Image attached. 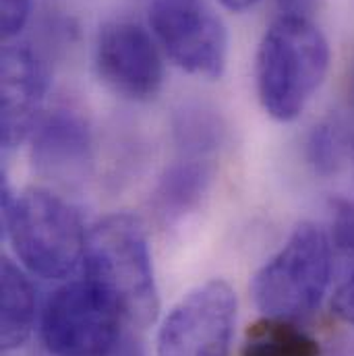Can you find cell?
<instances>
[{
    "mask_svg": "<svg viewBox=\"0 0 354 356\" xmlns=\"http://www.w3.org/2000/svg\"><path fill=\"white\" fill-rule=\"evenodd\" d=\"M332 275V245L315 224H300L288 243L262 267L251 294L267 317L296 321L309 317L325 296Z\"/></svg>",
    "mask_w": 354,
    "mask_h": 356,
    "instance_id": "cell-4",
    "label": "cell"
},
{
    "mask_svg": "<svg viewBox=\"0 0 354 356\" xmlns=\"http://www.w3.org/2000/svg\"><path fill=\"white\" fill-rule=\"evenodd\" d=\"M48 89V71L27 46H6L2 52L0 135L2 147L15 149L35 129V116Z\"/></svg>",
    "mask_w": 354,
    "mask_h": 356,
    "instance_id": "cell-9",
    "label": "cell"
},
{
    "mask_svg": "<svg viewBox=\"0 0 354 356\" xmlns=\"http://www.w3.org/2000/svg\"><path fill=\"white\" fill-rule=\"evenodd\" d=\"M175 133L180 149L186 156L205 158L209 152L222 145L226 129L222 124V118L214 110L191 104L177 114Z\"/></svg>",
    "mask_w": 354,
    "mask_h": 356,
    "instance_id": "cell-14",
    "label": "cell"
},
{
    "mask_svg": "<svg viewBox=\"0 0 354 356\" xmlns=\"http://www.w3.org/2000/svg\"><path fill=\"white\" fill-rule=\"evenodd\" d=\"M214 180V166L205 158L186 156L166 168L152 193V207L164 224H177L197 211Z\"/></svg>",
    "mask_w": 354,
    "mask_h": 356,
    "instance_id": "cell-11",
    "label": "cell"
},
{
    "mask_svg": "<svg viewBox=\"0 0 354 356\" xmlns=\"http://www.w3.org/2000/svg\"><path fill=\"white\" fill-rule=\"evenodd\" d=\"M150 25L182 71L205 79L224 73L228 33L207 0H152Z\"/></svg>",
    "mask_w": 354,
    "mask_h": 356,
    "instance_id": "cell-6",
    "label": "cell"
},
{
    "mask_svg": "<svg viewBox=\"0 0 354 356\" xmlns=\"http://www.w3.org/2000/svg\"><path fill=\"white\" fill-rule=\"evenodd\" d=\"M4 230L13 251L29 271L58 280L71 275L86 257L88 234L79 213L46 188L2 193Z\"/></svg>",
    "mask_w": 354,
    "mask_h": 356,
    "instance_id": "cell-3",
    "label": "cell"
},
{
    "mask_svg": "<svg viewBox=\"0 0 354 356\" xmlns=\"http://www.w3.org/2000/svg\"><path fill=\"white\" fill-rule=\"evenodd\" d=\"M83 261L88 280L118 305L127 321L139 327L156 321L160 296L145 230L135 216L112 213L99 220L89 230Z\"/></svg>",
    "mask_w": 354,
    "mask_h": 356,
    "instance_id": "cell-2",
    "label": "cell"
},
{
    "mask_svg": "<svg viewBox=\"0 0 354 356\" xmlns=\"http://www.w3.org/2000/svg\"><path fill=\"white\" fill-rule=\"evenodd\" d=\"M234 325V290L224 280H209L170 311L158 334V356H230Z\"/></svg>",
    "mask_w": 354,
    "mask_h": 356,
    "instance_id": "cell-7",
    "label": "cell"
},
{
    "mask_svg": "<svg viewBox=\"0 0 354 356\" xmlns=\"http://www.w3.org/2000/svg\"><path fill=\"white\" fill-rule=\"evenodd\" d=\"M334 311L340 319L354 325V275L336 292Z\"/></svg>",
    "mask_w": 354,
    "mask_h": 356,
    "instance_id": "cell-18",
    "label": "cell"
},
{
    "mask_svg": "<svg viewBox=\"0 0 354 356\" xmlns=\"http://www.w3.org/2000/svg\"><path fill=\"white\" fill-rule=\"evenodd\" d=\"M35 319V292L29 277L13 261H2V313L0 340L2 350H15L25 344Z\"/></svg>",
    "mask_w": 354,
    "mask_h": 356,
    "instance_id": "cell-12",
    "label": "cell"
},
{
    "mask_svg": "<svg viewBox=\"0 0 354 356\" xmlns=\"http://www.w3.org/2000/svg\"><path fill=\"white\" fill-rule=\"evenodd\" d=\"M348 156L354 160V129L348 131Z\"/></svg>",
    "mask_w": 354,
    "mask_h": 356,
    "instance_id": "cell-21",
    "label": "cell"
},
{
    "mask_svg": "<svg viewBox=\"0 0 354 356\" xmlns=\"http://www.w3.org/2000/svg\"><path fill=\"white\" fill-rule=\"evenodd\" d=\"M243 356H319V346L294 321L266 317L247 332Z\"/></svg>",
    "mask_w": 354,
    "mask_h": 356,
    "instance_id": "cell-13",
    "label": "cell"
},
{
    "mask_svg": "<svg viewBox=\"0 0 354 356\" xmlns=\"http://www.w3.org/2000/svg\"><path fill=\"white\" fill-rule=\"evenodd\" d=\"M334 211V243L340 251L354 253V199L336 201Z\"/></svg>",
    "mask_w": 354,
    "mask_h": 356,
    "instance_id": "cell-16",
    "label": "cell"
},
{
    "mask_svg": "<svg viewBox=\"0 0 354 356\" xmlns=\"http://www.w3.org/2000/svg\"><path fill=\"white\" fill-rule=\"evenodd\" d=\"M228 10H234V13H243V10H249L253 8L259 0H220Z\"/></svg>",
    "mask_w": 354,
    "mask_h": 356,
    "instance_id": "cell-20",
    "label": "cell"
},
{
    "mask_svg": "<svg viewBox=\"0 0 354 356\" xmlns=\"http://www.w3.org/2000/svg\"><path fill=\"white\" fill-rule=\"evenodd\" d=\"M93 156L91 131L81 114L61 108L50 112L35 129L31 162L42 177L75 184L88 177Z\"/></svg>",
    "mask_w": 354,
    "mask_h": 356,
    "instance_id": "cell-10",
    "label": "cell"
},
{
    "mask_svg": "<svg viewBox=\"0 0 354 356\" xmlns=\"http://www.w3.org/2000/svg\"><path fill=\"white\" fill-rule=\"evenodd\" d=\"M348 95H351V102H353L354 106V67L353 71H351V77H348Z\"/></svg>",
    "mask_w": 354,
    "mask_h": 356,
    "instance_id": "cell-22",
    "label": "cell"
},
{
    "mask_svg": "<svg viewBox=\"0 0 354 356\" xmlns=\"http://www.w3.org/2000/svg\"><path fill=\"white\" fill-rule=\"evenodd\" d=\"M330 69V44L307 17L277 15L257 50L259 102L280 122L300 116Z\"/></svg>",
    "mask_w": 354,
    "mask_h": 356,
    "instance_id": "cell-1",
    "label": "cell"
},
{
    "mask_svg": "<svg viewBox=\"0 0 354 356\" xmlns=\"http://www.w3.org/2000/svg\"><path fill=\"white\" fill-rule=\"evenodd\" d=\"M348 131L351 127L340 120H328L317 124L307 141V160L321 177L336 175L342 160L348 156Z\"/></svg>",
    "mask_w": 354,
    "mask_h": 356,
    "instance_id": "cell-15",
    "label": "cell"
},
{
    "mask_svg": "<svg viewBox=\"0 0 354 356\" xmlns=\"http://www.w3.org/2000/svg\"><path fill=\"white\" fill-rule=\"evenodd\" d=\"M122 313L91 280L58 288L42 315V340L52 356H110Z\"/></svg>",
    "mask_w": 354,
    "mask_h": 356,
    "instance_id": "cell-5",
    "label": "cell"
},
{
    "mask_svg": "<svg viewBox=\"0 0 354 356\" xmlns=\"http://www.w3.org/2000/svg\"><path fill=\"white\" fill-rule=\"evenodd\" d=\"M95 69L114 93L147 102L164 83V67L152 35L131 21H110L95 38Z\"/></svg>",
    "mask_w": 354,
    "mask_h": 356,
    "instance_id": "cell-8",
    "label": "cell"
},
{
    "mask_svg": "<svg viewBox=\"0 0 354 356\" xmlns=\"http://www.w3.org/2000/svg\"><path fill=\"white\" fill-rule=\"evenodd\" d=\"M277 15L313 19L317 13V0H273Z\"/></svg>",
    "mask_w": 354,
    "mask_h": 356,
    "instance_id": "cell-19",
    "label": "cell"
},
{
    "mask_svg": "<svg viewBox=\"0 0 354 356\" xmlns=\"http://www.w3.org/2000/svg\"><path fill=\"white\" fill-rule=\"evenodd\" d=\"M0 25L2 38L10 40L27 25L31 15V0H0Z\"/></svg>",
    "mask_w": 354,
    "mask_h": 356,
    "instance_id": "cell-17",
    "label": "cell"
}]
</instances>
